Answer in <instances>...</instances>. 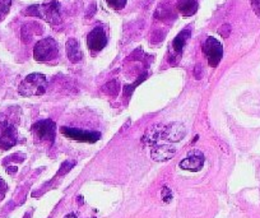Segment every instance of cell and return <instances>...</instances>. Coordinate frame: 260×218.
<instances>
[{
  "mask_svg": "<svg viewBox=\"0 0 260 218\" xmlns=\"http://www.w3.org/2000/svg\"><path fill=\"white\" fill-rule=\"evenodd\" d=\"M26 16L39 17L44 21L49 22L50 24H59L61 22V11L60 4L57 2H50L47 4H40V6H32L24 11Z\"/></svg>",
  "mask_w": 260,
  "mask_h": 218,
  "instance_id": "obj_1",
  "label": "cell"
},
{
  "mask_svg": "<svg viewBox=\"0 0 260 218\" xmlns=\"http://www.w3.org/2000/svg\"><path fill=\"white\" fill-rule=\"evenodd\" d=\"M47 91V79L44 74L34 73L29 74L19 84L18 92L23 97L31 96H42Z\"/></svg>",
  "mask_w": 260,
  "mask_h": 218,
  "instance_id": "obj_2",
  "label": "cell"
},
{
  "mask_svg": "<svg viewBox=\"0 0 260 218\" xmlns=\"http://www.w3.org/2000/svg\"><path fill=\"white\" fill-rule=\"evenodd\" d=\"M59 55V45L51 37L41 40L35 45L34 57L39 63H49L56 59Z\"/></svg>",
  "mask_w": 260,
  "mask_h": 218,
  "instance_id": "obj_3",
  "label": "cell"
},
{
  "mask_svg": "<svg viewBox=\"0 0 260 218\" xmlns=\"http://www.w3.org/2000/svg\"><path fill=\"white\" fill-rule=\"evenodd\" d=\"M203 51L207 60H208V64L212 68L218 67L219 61L223 56V47H222L221 42L214 37H208L203 45Z\"/></svg>",
  "mask_w": 260,
  "mask_h": 218,
  "instance_id": "obj_4",
  "label": "cell"
},
{
  "mask_svg": "<svg viewBox=\"0 0 260 218\" xmlns=\"http://www.w3.org/2000/svg\"><path fill=\"white\" fill-rule=\"evenodd\" d=\"M32 133L39 140L52 143L56 135V124L52 120H42L32 125Z\"/></svg>",
  "mask_w": 260,
  "mask_h": 218,
  "instance_id": "obj_5",
  "label": "cell"
},
{
  "mask_svg": "<svg viewBox=\"0 0 260 218\" xmlns=\"http://www.w3.org/2000/svg\"><path fill=\"white\" fill-rule=\"evenodd\" d=\"M60 132H61L62 135H65L67 138L78 140V142L96 143L97 140L101 139V134H100L99 132H89V130L76 129V128L67 127H62L61 129H60Z\"/></svg>",
  "mask_w": 260,
  "mask_h": 218,
  "instance_id": "obj_6",
  "label": "cell"
},
{
  "mask_svg": "<svg viewBox=\"0 0 260 218\" xmlns=\"http://www.w3.org/2000/svg\"><path fill=\"white\" fill-rule=\"evenodd\" d=\"M18 142V132L11 122H6L0 132V149L8 151Z\"/></svg>",
  "mask_w": 260,
  "mask_h": 218,
  "instance_id": "obj_7",
  "label": "cell"
},
{
  "mask_svg": "<svg viewBox=\"0 0 260 218\" xmlns=\"http://www.w3.org/2000/svg\"><path fill=\"white\" fill-rule=\"evenodd\" d=\"M204 165V154L202 153L201 151H190L187 153L186 159L182 160L180 162V169L186 170V171H191V172H197L201 171L202 167Z\"/></svg>",
  "mask_w": 260,
  "mask_h": 218,
  "instance_id": "obj_8",
  "label": "cell"
},
{
  "mask_svg": "<svg viewBox=\"0 0 260 218\" xmlns=\"http://www.w3.org/2000/svg\"><path fill=\"white\" fill-rule=\"evenodd\" d=\"M107 45V37L102 27H96L87 36V46L91 51H101Z\"/></svg>",
  "mask_w": 260,
  "mask_h": 218,
  "instance_id": "obj_9",
  "label": "cell"
},
{
  "mask_svg": "<svg viewBox=\"0 0 260 218\" xmlns=\"http://www.w3.org/2000/svg\"><path fill=\"white\" fill-rule=\"evenodd\" d=\"M175 149L174 145L171 144H157L154 145L153 149L151 152V156L154 161L157 162H165V161H169L170 159L175 156Z\"/></svg>",
  "mask_w": 260,
  "mask_h": 218,
  "instance_id": "obj_10",
  "label": "cell"
},
{
  "mask_svg": "<svg viewBox=\"0 0 260 218\" xmlns=\"http://www.w3.org/2000/svg\"><path fill=\"white\" fill-rule=\"evenodd\" d=\"M176 7L181 16L191 17L198 11V2L197 0H179Z\"/></svg>",
  "mask_w": 260,
  "mask_h": 218,
  "instance_id": "obj_11",
  "label": "cell"
},
{
  "mask_svg": "<svg viewBox=\"0 0 260 218\" xmlns=\"http://www.w3.org/2000/svg\"><path fill=\"white\" fill-rule=\"evenodd\" d=\"M67 49V56L72 63H79L82 60V51L76 39H69L65 45Z\"/></svg>",
  "mask_w": 260,
  "mask_h": 218,
  "instance_id": "obj_12",
  "label": "cell"
},
{
  "mask_svg": "<svg viewBox=\"0 0 260 218\" xmlns=\"http://www.w3.org/2000/svg\"><path fill=\"white\" fill-rule=\"evenodd\" d=\"M189 37H190L189 29H184V31H181L176 37H175L174 41H172V49H174V51L176 52V54H180V52L182 51V49H184L185 44H186Z\"/></svg>",
  "mask_w": 260,
  "mask_h": 218,
  "instance_id": "obj_13",
  "label": "cell"
},
{
  "mask_svg": "<svg viewBox=\"0 0 260 218\" xmlns=\"http://www.w3.org/2000/svg\"><path fill=\"white\" fill-rule=\"evenodd\" d=\"M12 7V0H0V21H3L8 16Z\"/></svg>",
  "mask_w": 260,
  "mask_h": 218,
  "instance_id": "obj_14",
  "label": "cell"
},
{
  "mask_svg": "<svg viewBox=\"0 0 260 218\" xmlns=\"http://www.w3.org/2000/svg\"><path fill=\"white\" fill-rule=\"evenodd\" d=\"M107 6L112 8L114 11H121L126 6V0H105Z\"/></svg>",
  "mask_w": 260,
  "mask_h": 218,
  "instance_id": "obj_15",
  "label": "cell"
},
{
  "mask_svg": "<svg viewBox=\"0 0 260 218\" xmlns=\"http://www.w3.org/2000/svg\"><path fill=\"white\" fill-rule=\"evenodd\" d=\"M251 7L254 13L257 17H260V0H251Z\"/></svg>",
  "mask_w": 260,
  "mask_h": 218,
  "instance_id": "obj_16",
  "label": "cell"
},
{
  "mask_svg": "<svg viewBox=\"0 0 260 218\" xmlns=\"http://www.w3.org/2000/svg\"><path fill=\"white\" fill-rule=\"evenodd\" d=\"M162 194H164V200L166 203H169L170 200L172 199V193L169 188H164V192H162Z\"/></svg>",
  "mask_w": 260,
  "mask_h": 218,
  "instance_id": "obj_17",
  "label": "cell"
},
{
  "mask_svg": "<svg viewBox=\"0 0 260 218\" xmlns=\"http://www.w3.org/2000/svg\"><path fill=\"white\" fill-rule=\"evenodd\" d=\"M6 193H7V185H6V182H4L3 180L0 179V200L3 199L4 195H6Z\"/></svg>",
  "mask_w": 260,
  "mask_h": 218,
  "instance_id": "obj_18",
  "label": "cell"
},
{
  "mask_svg": "<svg viewBox=\"0 0 260 218\" xmlns=\"http://www.w3.org/2000/svg\"><path fill=\"white\" fill-rule=\"evenodd\" d=\"M64 218H77V215L74 213H71V214H67Z\"/></svg>",
  "mask_w": 260,
  "mask_h": 218,
  "instance_id": "obj_19",
  "label": "cell"
}]
</instances>
